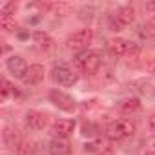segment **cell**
Returning <instances> with one entry per match:
<instances>
[{
	"instance_id": "obj_6",
	"label": "cell",
	"mask_w": 155,
	"mask_h": 155,
	"mask_svg": "<svg viewBox=\"0 0 155 155\" xmlns=\"http://www.w3.org/2000/svg\"><path fill=\"white\" fill-rule=\"evenodd\" d=\"M6 68H8V71L15 77V79H24L28 69H29V66L26 64V60L22 57H17V55H13V57L8 58Z\"/></svg>"
},
{
	"instance_id": "obj_22",
	"label": "cell",
	"mask_w": 155,
	"mask_h": 155,
	"mask_svg": "<svg viewBox=\"0 0 155 155\" xmlns=\"http://www.w3.org/2000/svg\"><path fill=\"white\" fill-rule=\"evenodd\" d=\"M148 126H150V131H151V133H155V115H151V117H150Z\"/></svg>"
},
{
	"instance_id": "obj_1",
	"label": "cell",
	"mask_w": 155,
	"mask_h": 155,
	"mask_svg": "<svg viewBox=\"0 0 155 155\" xmlns=\"http://www.w3.org/2000/svg\"><path fill=\"white\" fill-rule=\"evenodd\" d=\"M135 133V122L131 119H117L106 126V135L111 140H120Z\"/></svg>"
},
{
	"instance_id": "obj_19",
	"label": "cell",
	"mask_w": 155,
	"mask_h": 155,
	"mask_svg": "<svg viewBox=\"0 0 155 155\" xmlns=\"http://www.w3.org/2000/svg\"><path fill=\"white\" fill-rule=\"evenodd\" d=\"M97 131H99V128L95 124H84L82 126V133L84 135H97Z\"/></svg>"
},
{
	"instance_id": "obj_2",
	"label": "cell",
	"mask_w": 155,
	"mask_h": 155,
	"mask_svg": "<svg viewBox=\"0 0 155 155\" xmlns=\"http://www.w3.org/2000/svg\"><path fill=\"white\" fill-rule=\"evenodd\" d=\"M101 62L102 58L97 51H84L77 57V68L86 75H95L101 68Z\"/></svg>"
},
{
	"instance_id": "obj_5",
	"label": "cell",
	"mask_w": 155,
	"mask_h": 155,
	"mask_svg": "<svg viewBox=\"0 0 155 155\" xmlns=\"http://www.w3.org/2000/svg\"><path fill=\"white\" fill-rule=\"evenodd\" d=\"M49 101H51L57 108H60V110H64V111H75V108H77V102L73 101V97H69L68 93L58 91V90L49 91Z\"/></svg>"
},
{
	"instance_id": "obj_24",
	"label": "cell",
	"mask_w": 155,
	"mask_h": 155,
	"mask_svg": "<svg viewBox=\"0 0 155 155\" xmlns=\"http://www.w3.org/2000/svg\"><path fill=\"white\" fill-rule=\"evenodd\" d=\"M153 150H155V142H153Z\"/></svg>"
},
{
	"instance_id": "obj_11",
	"label": "cell",
	"mask_w": 155,
	"mask_h": 155,
	"mask_svg": "<svg viewBox=\"0 0 155 155\" xmlns=\"http://www.w3.org/2000/svg\"><path fill=\"white\" fill-rule=\"evenodd\" d=\"M113 17H115L122 26H130V24L135 20V11H133L131 6H124V8H120Z\"/></svg>"
},
{
	"instance_id": "obj_9",
	"label": "cell",
	"mask_w": 155,
	"mask_h": 155,
	"mask_svg": "<svg viewBox=\"0 0 155 155\" xmlns=\"http://www.w3.org/2000/svg\"><path fill=\"white\" fill-rule=\"evenodd\" d=\"M75 130V120L71 119H58L53 122V131L58 135V137H69Z\"/></svg>"
},
{
	"instance_id": "obj_10",
	"label": "cell",
	"mask_w": 155,
	"mask_h": 155,
	"mask_svg": "<svg viewBox=\"0 0 155 155\" xmlns=\"http://www.w3.org/2000/svg\"><path fill=\"white\" fill-rule=\"evenodd\" d=\"M44 79V66L42 64H31L26 77H24V82L26 84H38Z\"/></svg>"
},
{
	"instance_id": "obj_7",
	"label": "cell",
	"mask_w": 155,
	"mask_h": 155,
	"mask_svg": "<svg viewBox=\"0 0 155 155\" xmlns=\"http://www.w3.org/2000/svg\"><path fill=\"white\" fill-rule=\"evenodd\" d=\"M26 124H28V128H31V130H42V128L48 124V117H46L44 113H40V111L31 110V111L26 113Z\"/></svg>"
},
{
	"instance_id": "obj_20",
	"label": "cell",
	"mask_w": 155,
	"mask_h": 155,
	"mask_svg": "<svg viewBox=\"0 0 155 155\" xmlns=\"http://www.w3.org/2000/svg\"><path fill=\"white\" fill-rule=\"evenodd\" d=\"M101 146H102L101 140H97V142H88V144L84 146V150H86V151H101V150H102Z\"/></svg>"
},
{
	"instance_id": "obj_4",
	"label": "cell",
	"mask_w": 155,
	"mask_h": 155,
	"mask_svg": "<svg viewBox=\"0 0 155 155\" xmlns=\"http://www.w3.org/2000/svg\"><path fill=\"white\" fill-rule=\"evenodd\" d=\"M53 81L60 86H73L77 81H79V75H77L71 68L60 64L53 68Z\"/></svg>"
},
{
	"instance_id": "obj_12",
	"label": "cell",
	"mask_w": 155,
	"mask_h": 155,
	"mask_svg": "<svg viewBox=\"0 0 155 155\" xmlns=\"http://www.w3.org/2000/svg\"><path fill=\"white\" fill-rule=\"evenodd\" d=\"M33 40H35V44H37L38 48H42V49L53 48V38H51L48 33H44V31H35V33H33Z\"/></svg>"
},
{
	"instance_id": "obj_3",
	"label": "cell",
	"mask_w": 155,
	"mask_h": 155,
	"mask_svg": "<svg viewBox=\"0 0 155 155\" xmlns=\"http://www.w3.org/2000/svg\"><path fill=\"white\" fill-rule=\"evenodd\" d=\"M91 40H93V31L88 29V28H84V29H79V31L71 33L66 38V46H68V49H75L77 51V49L88 48L91 44Z\"/></svg>"
},
{
	"instance_id": "obj_8",
	"label": "cell",
	"mask_w": 155,
	"mask_h": 155,
	"mask_svg": "<svg viewBox=\"0 0 155 155\" xmlns=\"http://www.w3.org/2000/svg\"><path fill=\"white\" fill-rule=\"evenodd\" d=\"M108 49L113 57H126L128 49H130V40L124 38H111L108 44Z\"/></svg>"
},
{
	"instance_id": "obj_21",
	"label": "cell",
	"mask_w": 155,
	"mask_h": 155,
	"mask_svg": "<svg viewBox=\"0 0 155 155\" xmlns=\"http://www.w3.org/2000/svg\"><path fill=\"white\" fill-rule=\"evenodd\" d=\"M110 28H111L113 31H122V28H124V26H122L115 17H111V18H110Z\"/></svg>"
},
{
	"instance_id": "obj_17",
	"label": "cell",
	"mask_w": 155,
	"mask_h": 155,
	"mask_svg": "<svg viewBox=\"0 0 155 155\" xmlns=\"http://www.w3.org/2000/svg\"><path fill=\"white\" fill-rule=\"evenodd\" d=\"M15 11H17V2H8L0 8V13L6 15V17H11V13H15Z\"/></svg>"
},
{
	"instance_id": "obj_15",
	"label": "cell",
	"mask_w": 155,
	"mask_h": 155,
	"mask_svg": "<svg viewBox=\"0 0 155 155\" xmlns=\"http://www.w3.org/2000/svg\"><path fill=\"white\" fill-rule=\"evenodd\" d=\"M49 9H53L57 15H66L71 9V6L66 2H49Z\"/></svg>"
},
{
	"instance_id": "obj_14",
	"label": "cell",
	"mask_w": 155,
	"mask_h": 155,
	"mask_svg": "<svg viewBox=\"0 0 155 155\" xmlns=\"http://www.w3.org/2000/svg\"><path fill=\"white\" fill-rule=\"evenodd\" d=\"M0 26H2V29L8 31V33L17 29V22H15V18H13V17H6V15L0 17Z\"/></svg>"
},
{
	"instance_id": "obj_23",
	"label": "cell",
	"mask_w": 155,
	"mask_h": 155,
	"mask_svg": "<svg viewBox=\"0 0 155 155\" xmlns=\"http://www.w3.org/2000/svg\"><path fill=\"white\" fill-rule=\"evenodd\" d=\"M144 8H146V11H155V2H148Z\"/></svg>"
},
{
	"instance_id": "obj_13",
	"label": "cell",
	"mask_w": 155,
	"mask_h": 155,
	"mask_svg": "<svg viewBox=\"0 0 155 155\" xmlns=\"http://www.w3.org/2000/svg\"><path fill=\"white\" fill-rule=\"evenodd\" d=\"M139 106H140V102H139V99H135V97H131V99H124V101L120 102V110H122L124 113L137 111Z\"/></svg>"
},
{
	"instance_id": "obj_18",
	"label": "cell",
	"mask_w": 155,
	"mask_h": 155,
	"mask_svg": "<svg viewBox=\"0 0 155 155\" xmlns=\"http://www.w3.org/2000/svg\"><path fill=\"white\" fill-rule=\"evenodd\" d=\"M11 91H13L15 95L18 93V91H17V90H13V86H11V84H9V82H8L6 79H4V81H2V99L6 101V99L9 97V93H11Z\"/></svg>"
},
{
	"instance_id": "obj_16",
	"label": "cell",
	"mask_w": 155,
	"mask_h": 155,
	"mask_svg": "<svg viewBox=\"0 0 155 155\" xmlns=\"http://www.w3.org/2000/svg\"><path fill=\"white\" fill-rule=\"evenodd\" d=\"M49 150L53 155H64L69 151L68 144H64V142H49Z\"/></svg>"
}]
</instances>
